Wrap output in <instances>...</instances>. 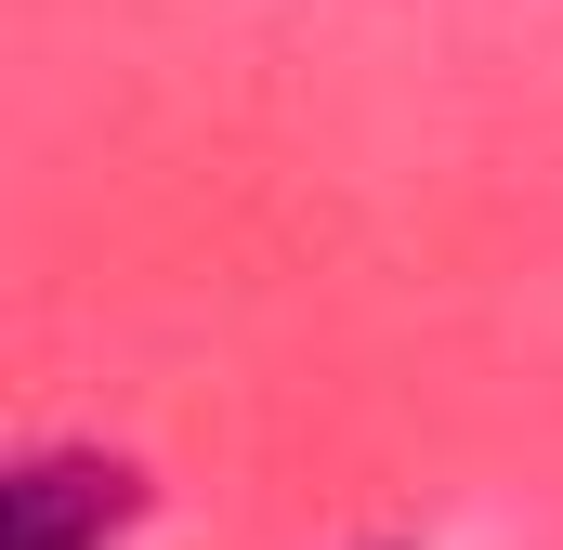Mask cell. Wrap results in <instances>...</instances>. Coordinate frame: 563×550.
I'll use <instances>...</instances> for the list:
<instances>
[{
  "mask_svg": "<svg viewBox=\"0 0 563 550\" xmlns=\"http://www.w3.org/2000/svg\"><path fill=\"white\" fill-rule=\"evenodd\" d=\"M132 525V472L106 446H53L0 485V550H106Z\"/></svg>",
  "mask_w": 563,
  "mask_h": 550,
  "instance_id": "cell-1",
  "label": "cell"
}]
</instances>
